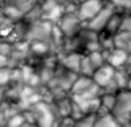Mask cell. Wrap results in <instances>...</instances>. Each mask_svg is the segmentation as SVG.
Instances as JSON below:
<instances>
[{"label":"cell","instance_id":"cell-16","mask_svg":"<svg viewBox=\"0 0 131 127\" xmlns=\"http://www.w3.org/2000/svg\"><path fill=\"white\" fill-rule=\"evenodd\" d=\"M42 18H43V9H42V3L39 0V3H37L30 11H27L25 15H23L22 19L31 24V23L38 22V20H42Z\"/></svg>","mask_w":131,"mask_h":127},{"label":"cell","instance_id":"cell-30","mask_svg":"<svg viewBox=\"0 0 131 127\" xmlns=\"http://www.w3.org/2000/svg\"><path fill=\"white\" fill-rule=\"evenodd\" d=\"M28 127H37V126H35V124H32V123H31V124H30V126H28Z\"/></svg>","mask_w":131,"mask_h":127},{"label":"cell","instance_id":"cell-10","mask_svg":"<svg viewBox=\"0 0 131 127\" xmlns=\"http://www.w3.org/2000/svg\"><path fill=\"white\" fill-rule=\"evenodd\" d=\"M28 53H30L31 57H35V58L42 60V58L47 57L49 54H53V50H51V46L46 42L31 41V42H28Z\"/></svg>","mask_w":131,"mask_h":127},{"label":"cell","instance_id":"cell-18","mask_svg":"<svg viewBox=\"0 0 131 127\" xmlns=\"http://www.w3.org/2000/svg\"><path fill=\"white\" fill-rule=\"evenodd\" d=\"M130 73L122 68V69H115V75H114V84L116 87V89H126V85H127V81L130 79Z\"/></svg>","mask_w":131,"mask_h":127},{"label":"cell","instance_id":"cell-34","mask_svg":"<svg viewBox=\"0 0 131 127\" xmlns=\"http://www.w3.org/2000/svg\"><path fill=\"white\" fill-rule=\"evenodd\" d=\"M69 127H74V126H69Z\"/></svg>","mask_w":131,"mask_h":127},{"label":"cell","instance_id":"cell-19","mask_svg":"<svg viewBox=\"0 0 131 127\" xmlns=\"http://www.w3.org/2000/svg\"><path fill=\"white\" fill-rule=\"evenodd\" d=\"M88 57V60L91 62L93 70L99 69L100 66H103L105 64V51L103 50H97V51H92V53H84Z\"/></svg>","mask_w":131,"mask_h":127},{"label":"cell","instance_id":"cell-15","mask_svg":"<svg viewBox=\"0 0 131 127\" xmlns=\"http://www.w3.org/2000/svg\"><path fill=\"white\" fill-rule=\"evenodd\" d=\"M2 8H3V16L7 18L11 22H18L23 18V14L14 6L12 3H2Z\"/></svg>","mask_w":131,"mask_h":127},{"label":"cell","instance_id":"cell-3","mask_svg":"<svg viewBox=\"0 0 131 127\" xmlns=\"http://www.w3.org/2000/svg\"><path fill=\"white\" fill-rule=\"evenodd\" d=\"M114 75L115 69L110 66L108 64H104L99 69H96L92 75V81L95 82L99 88H101L103 92H118L116 87L114 84Z\"/></svg>","mask_w":131,"mask_h":127},{"label":"cell","instance_id":"cell-20","mask_svg":"<svg viewBox=\"0 0 131 127\" xmlns=\"http://www.w3.org/2000/svg\"><path fill=\"white\" fill-rule=\"evenodd\" d=\"M7 2L12 3L14 6L25 15V14L27 11H30L37 3H39V0H2V3H7Z\"/></svg>","mask_w":131,"mask_h":127},{"label":"cell","instance_id":"cell-9","mask_svg":"<svg viewBox=\"0 0 131 127\" xmlns=\"http://www.w3.org/2000/svg\"><path fill=\"white\" fill-rule=\"evenodd\" d=\"M82 58V53L77 51V53H66V54H61L58 56V61L66 70H69L74 75H79V69H80V62Z\"/></svg>","mask_w":131,"mask_h":127},{"label":"cell","instance_id":"cell-5","mask_svg":"<svg viewBox=\"0 0 131 127\" xmlns=\"http://www.w3.org/2000/svg\"><path fill=\"white\" fill-rule=\"evenodd\" d=\"M51 27H53V23L47 22V20H38L35 23H31L30 26H28L26 41L27 42L42 41V42H46L50 45Z\"/></svg>","mask_w":131,"mask_h":127},{"label":"cell","instance_id":"cell-36","mask_svg":"<svg viewBox=\"0 0 131 127\" xmlns=\"http://www.w3.org/2000/svg\"><path fill=\"white\" fill-rule=\"evenodd\" d=\"M0 2H2V0H0Z\"/></svg>","mask_w":131,"mask_h":127},{"label":"cell","instance_id":"cell-6","mask_svg":"<svg viewBox=\"0 0 131 127\" xmlns=\"http://www.w3.org/2000/svg\"><path fill=\"white\" fill-rule=\"evenodd\" d=\"M105 3L107 2H103V0H82V2H79L76 15L85 24L104 7Z\"/></svg>","mask_w":131,"mask_h":127},{"label":"cell","instance_id":"cell-26","mask_svg":"<svg viewBox=\"0 0 131 127\" xmlns=\"http://www.w3.org/2000/svg\"><path fill=\"white\" fill-rule=\"evenodd\" d=\"M6 123H7V116L4 114L2 105H0V127H6Z\"/></svg>","mask_w":131,"mask_h":127},{"label":"cell","instance_id":"cell-35","mask_svg":"<svg viewBox=\"0 0 131 127\" xmlns=\"http://www.w3.org/2000/svg\"><path fill=\"white\" fill-rule=\"evenodd\" d=\"M74 2H77V0H74Z\"/></svg>","mask_w":131,"mask_h":127},{"label":"cell","instance_id":"cell-29","mask_svg":"<svg viewBox=\"0 0 131 127\" xmlns=\"http://www.w3.org/2000/svg\"><path fill=\"white\" fill-rule=\"evenodd\" d=\"M3 15V8H2V2H0V16Z\"/></svg>","mask_w":131,"mask_h":127},{"label":"cell","instance_id":"cell-4","mask_svg":"<svg viewBox=\"0 0 131 127\" xmlns=\"http://www.w3.org/2000/svg\"><path fill=\"white\" fill-rule=\"evenodd\" d=\"M56 24L65 38L77 37L79 31L84 27V23L77 18L76 14H64Z\"/></svg>","mask_w":131,"mask_h":127},{"label":"cell","instance_id":"cell-1","mask_svg":"<svg viewBox=\"0 0 131 127\" xmlns=\"http://www.w3.org/2000/svg\"><path fill=\"white\" fill-rule=\"evenodd\" d=\"M111 115L122 127H130L131 120V92L128 89H120L116 92V101Z\"/></svg>","mask_w":131,"mask_h":127},{"label":"cell","instance_id":"cell-11","mask_svg":"<svg viewBox=\"0 0 131 127\" xmlns=\"http://www.w3.org/2000/svg\"><path fill=\"white\" fill-rule=\"evenodd\" d=\"M93 84L91 77H86V76H81V75H77L74 81L72 82V87L69 89V96H73V95H79L81 92L86 91L88 88Z\"/></svg>","mask_w":131,"mask_h":127},{"label":"cell","instance_id":"cell-28","mask_svg":"<svg viewBox=\"0 0 131 127\" xmlns=\"http://www.w3.org/2000/svg\"><path fill=\"white\" fill-rule=\"evenodd\" d=\"M51 2H54V3H60V4H64L66 0H51Z\"/></svg>","mask_w":131,"mask_h":127},{"label":"cell","instance_id":"cell-7","mask_svg":"<svg viewBox=\"0 0 131 127\" xmlns=\"http://www.w3.org/2000/svg\"><path fill=\"white\" fill-rule=\"evenodd\" d=\"M116 11L115 7L111 4L110 2H107L104 4V7L100 9V11L96 14V15L91 19L89 22H86L85 23V27L86 28H89L91 31H95V33H101L104 30V27H105V24L107 22H108V19L112 16V14Z\"/></svg>","mask_w":131,"mask_h":127},{"label":"cell","instance_id":"cell-32","mask_svg":"<svg viewBox=\"0 0 131 127\" xmlns=\"http://www.w3.org/2000/svg\"><path fill=\"white\" fill-rule=\"evenodd\" d=\"M130 127H131V120H130Z\"/></svg>","mask_w":131,"mask_h":127},{"label":"cell","instance_id":"cell-2","mask_svg":"<svg viewBox=\"0 0 131 127\" xmlns=\"http://www.w3.org/2000/svg\"><path fill=\"white\" fill-rule=\"evenodd\" d=\"M28 110L32 115V124H35L37 127H54L57 116L51 104L39 101L31 105Z\"/></svg>","mask_w":131,"mask_h":127},{"label":"cell","instance_id":"cell-24","mask_svg":"<svg viewBox=\"0 0 131 127\" xmlns=\"http://www.w3.org/2000/svg\"><path fill=\"white\" fill-rule=\"evenodd\" d=\"M12 49H14V45L11 42H8L6 39H0V56L8 57L12 53Z\"/></svg>","mask_w":131,"mask_h":127},{"label":"cell","instance_id":"cell-13","mask_svg":"<svg viewBox=\"0 0 131 127\" xmlns=\"http://www.w3.org/2000/svg\"><path fill=\"white\" fill-rule=\"evenodd\" d=\"M112 39H114V47L122 49V50L127 51L128 54H131V33L119 31L112 37Z\"/></svg>","mask_w":131,"mask_h":127},{"label":"cell","instance_id":"cell-21","mask_svg":"<svg viewBox=\"0 0 131 127\" xmlns=\"http://www.w3.org/2000/svg\"><path fill=\"white\" fill-rule=\"evenodd\" d=\"M93 68H92L91 62L88 60L84 53H82V58H81V62H80V69H79V75L81 76H86V77H91L92 79V75H93Z\"/></svg>","mask_w":131,"mask_h":127},{"label":"cell","instance_id":"cell-22","mask_svg":"<svg viewBox=\"0 0 131 127\" xmlns=\"http://www.w3.org/2000/svg\"><path fill=\"white\" fill-rule=\"evenodd\" d=\"M95 119H96V114H85L80 119L74 120L73 126L74 127H93Z\"/></svg>","mask_w":131,"mask_h":127},{"label":"cell","instance_id":"cell-12","mask_svg":"<svg viewBox=\"0 0 131 127\" xmlns=\"http://www.w3.org/2000/svg\"><path fill=\"white\" fill-rule=\"evenodd\" d=\"M93 127H122V126L116 122V119L110 114V112H107V111L100 108L97 111V114H96Z\"/></svg>","mask_w":131,"mask_h":127},{"label":"cell","instance_id":"cell-17","mask_svg":"<svg viewBox=\"0 0 131 127\" xmlns=\"http://www.w3.org/2000/svg\"><path fill=\"white\" fill-rule=\"evenodd\" d=\"M99 99H100V108L107 112H111L116 101V92H103Z\"/></svg>","mask_w":131,"mask_h":127},{"label":"cell","instance_id":"cell-14","mask_svg":"<svg viewBox=\"0 0 131 127\" xmlns=\"http://www.w3.org/2000/svg\"><path fill=\"white\" fill-rule=\"evenodd\" d=\"M122 19H123V12H120V11L116 9V11L112 14V16L108 19V22H107V24H105V27H104L103 31L114 37L115 34L119 33V30H120Z\"/></svg>","mask_w":131,"mask_h":127},{"label":"cell","instance_id":"cell-31","mask_svg":"<svg viewBox=\"0 0 131 127\" xmlns=\"http://www.w3.org/2000/svg\"><path fill=\"white\" fill-rule=\"evenodd\" d=\"M79 2H82V0H77V3H79Z\"/></svg>","mask_w":131,"mask_h":127},{"label":"cell","instance_id":"cell-8","mask_svg":"<svg viewBox=\"0 0 131 127\" xmlns=\"http://www.w3.org/2000/svg\"><path fill=\"white\" fill-rule=\"evenodd\" d=\"M128 58H130V54L127 51L122 50V49L114 47L111 50L105 51V64H108L114 69H122V68H124L127 65Z\"/></svg>","mask_w":131,"mask_h":127},{"label":"cell","instance_id":"cell-25","mask_svg":"<svg viewBox=\"0 0 131 127\" xmlns=\"http://www.w3.org/2000/svg\"><path fill=\"white\" fill-rule=\"evenodd\" d=\"M119 31L131 33V14H123V19H122V24H120Z\"/></svg>","mask_w":131,"mask_h":127},{"label":"cell","instance_id":"cell-23","mask_svg":"<svg viewBox=\"0 0 131 127\" xmlns=\"http://www.w3.org/2000/svg\"><path fill=\"white\" fill-rule=\"evenodd\" d=\"M108 2L118 11L123 14H131V0H108Z\"/></svg>","mask_w":131,"mask_h":127},{"label":"cell","instance_id":"cell-27","mask_svg":"<svg viewBox=\"0 0 131 127\" xmlns=\"http://www.w3.org/2000/svg\"><path fill=\"white\" fill-rule=\"evenodd\" d=\"M126 89H128V91L131 92V76H130V79H128V81H127V85H126Z\"/></svg>","mask_w":131,"mask_h":127},{"label":"cell","instance_id":"cell-33","mask_svg":"<svg viewBox=\"0 0 131 127\" xmlns=\"http://www.w3.org/2000/svg\"><path fill=\"white\" fill-rule=\"evenodd\" d=\"M103 2H108V0H103Z\"/></svg>","mask_w":131,"mask_h":127}]
</instances>
